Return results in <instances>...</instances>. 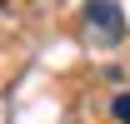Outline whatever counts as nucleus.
Segmentation results:
<instances>
[{"instance_id":"f257e3e1","label":"nucleus","mask_w":130,"mask_h":124,"mask_svg":"<svg viewBox=\"0 0 130 124\" xmlns=\"http://www.w3.org/2000/svg\"><path fill=\"white\" fill-rule=\"evenodd\" d=\"M85 25L95 30V40L120 45L125 40V10H120V0H85Z\"/></svg>"},{"instance_id":"f03ea898","label":"nucleus","mask_w":130,"mask_h":124,"mask_svg":"<svg viewBox=\"0 0 130 124\" xmlns=\"http://www.w3.org/2000/svg\"><path fill=\"white\" fill-rule=\"evenodd\" d=\"M110 114H115L120 124H130V89H125V94H115V104H110Z\"/></svg>"}]
</instances>
